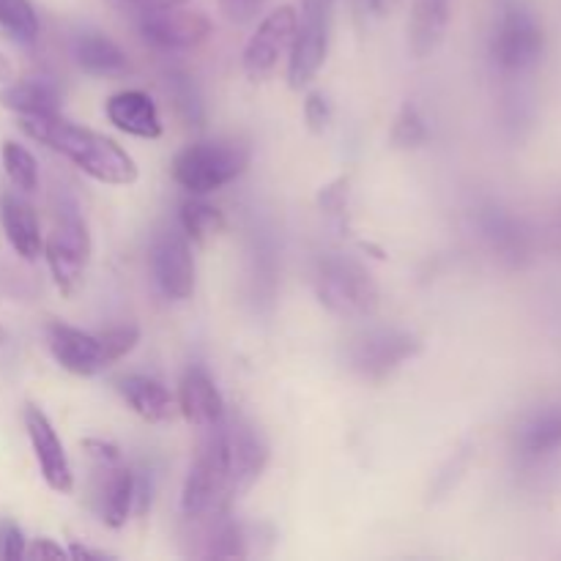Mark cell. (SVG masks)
Returning a JSON list of instances; mask_svg holds the SVG:
<instances>
[{
	"label": "cell",
	"instance_id": "obj_1",
	"mask_svg": "<svg viewBox=\"0 0 561 561\" xmlns=\"http://www.w3.org/2000/svg\"><path fill=\"white\" fill-rule=\"evenodd\" d=\"M22 131L31 140L42 142L49 151L69 159L75 168L91 175L99 184L129 186L137 181V162L110 137L77 126L58 115H25L20 121Z\"/></svg>",
	"mask_w": 561,
	"mask_h": 561
},
{
	"label": "cell",
	"instance_id": "obj_2",
	"mask_svg": "<svg viewBox=\"0 0 561 561\" xmlns=\"http://www.w3.org/2000/svg\"><path fill=\"white\" fill-rule=\"evenodd\" d=\"M233 502L236 491L230 485L228 466H225L214 433L206 431L195 463L184 480V491H181V518L190 524H203V520L228 515Z\"/></svg>",
	"mask_w": 561,
	"mask_h": 561
},
{
	"label": "cell",
	"instance_id": "obj_3",
	"mask_svg": "<svg viewBox=\"0 0 561 561\" xmlns=\"http://www.w3.org/2000/svg\"><path fill=\"white\" fill-rule=\"evenodd\" d=\"M316 296L332 316L367 318L378 310L376 279L354 257L323 255L316 266Z\"/></svg>",
	"mask_w": 561,
	"mask_h": 561
},
{
	"label": "cell",
	"instance_id": "obj_4",
	"mask_svg": "<svg viewBox=\"0 0 561 561\" xmlns=\"http://www.w3.org/2000/svg\"><path fill=\"white\" fill-rule=\"evenodd\" d=\"M250 159V148L241 142H192L173 159V179L192 195H211L241 179Z\"/></svg>",
	"mask_w": 561,
	"mask_h": 561
},
{
	"label": "cell",
	"instance_id": "obj_5",
	"mask_svg": "<svg viewBox=\"0 0 561 561\" xmlns=\"http://www.w3.org/2000/svg\"><path fill=\"white\" fill-rule=\"evenodd\" d=\"M214 433L219 444V453H222L225 466H228L230 485H233L236 499L244 496L257 480H261L263 469L268 463V444L263 438V433L257 431L255 422L247 420L239 411H225L222 420L214 427H208Z\"/></svg>",
	"mask_w": 561,
	"mask_h": 561
},
{
	"label": "cell",
	"instance_id": "obj_6",
	"mask_svg": "<svg viewBox=\"0 0 561 561\" xmlns=\"http://www.w3.org/2000/svg\"><path fill=\"white\" fill-rule=\"evenodd\" d=\"M44 255H47L49 272H53L60 294H75L85 279L88 263H91V233H88V222L77 203H60L55 230L44 247Z\"/></svg>",
	"mask_w": 561,
	"mask_h": 561
},
{
	"label": "cell",
	"instance_id": "obj_7",
	"mask_svg": "<svg viewBox=\"0 0 561 561\" xmlns=\"http://www.w3.org/2000/svg\"><path fill=\"white\" fill-rule=\"evenodd\" d=\"M546 53V31L524 3H510L502 11L491 42V58L504 75H526Z\"/></svg>",
	"mask_w": 561,
	"mask_h": 561
},
{
	"label": "cell",
	"instance_id": "obj_8",
	"mask_svg": "<svg viewBox=\"0 0 561 561\" xmlns=\"http://www.w3.org/2000/svg\"><path fill=\"white\" fill-rule=\"evenodd\" d=\"M422 351V343L403 329H370L351 340L348 367L365 381H383L400 365L414 359Z\"/></svg>",
	"mask_w": 561,
	"mask_h": 561
},
{
	"label": "cell",
	"instance_id": "obj_9",
	"mask_svg": "<svg viewBox=\"0 0 561 561\" xmlns=\"http://www.w3.org/2000/svg\"><path fill=\"white\" fill-rule=\"evenodd\" d=\"M477 230L493 255L510 268L529 266L535 257V233L529 225L499 203H482L477 208Z\"/></svg>",
	"mask_w": 561,
	"mask_h": 561
},
{
	"label": "cell",
	"instance_id": "obj_10",
	"mask_svg": "<svg viewBox=\"0 0 561 561\" xmlns=\"http://www.w3.org/2000/svg\"><path fill=\"white\" fill-rule=\"evenodd\" d=\"M296 22H299V14H296L294 5H279L272 14L263 16L257 31L247 42L244 55H241L244 75L250 80L261 82L274 75L279 60L290 53V44H294L296 36Z\"/></svg>",
	"mask_w": 561,
	"mask_h": 561
},
{
	"label": "cell",
	"instance_id": "obj_11",
	"mask_svg": "<svg viewBox=\"0 0 561 561\" xmlns=\"http://www.w3.org/2000/svg\"><path fill=\"white\" fill-rule=\"evenodd\" d=\"M151 274L162 296L173 301L190 299L195 290V257L181 228H164L151 241Z\"/></svg>",
	"mask_w": 561,
	"mask_h": 561
},
{
	"label": "cell",
	"instance_id": "obj_12",
	"mask_svg": "<svg viewBox=\"0 0 561 561\" xmlns=\"http://www.w3.org/2000/svg\"><path fill=\"white\" fill-rule=\"evenodd\" d=\"M140 33L151 47L164 53H184L195 49L197 44L211 36V20L201 11H186L181 5L170 9H153L140 14Z\"/></svg>",
	"mask_w": 561,
	"mask_h": 561
},
{
	"label": "cell",
	"instance_id": "obj_13",
	"mask_svg": "<svg viewBox=\"0 0 561 561\" xmlns=\"http://www.w3.org/2000/svg\"><path fill=\"white\" fill-rule=\"evenodd\" d=\"M25 431L27 438H31L33 455H36L44 482L55 493H71V488H75V471H71L69 455H66L53 422L36 405H27L25 409Z\"/></svg>",
	"mask_w": 561,
	"mask_h": 561
},
{
	"label": "cell",
	"instance_id": "obj_14",
	"mask_svg": "<svg viewBox=\"0 0 561 561\" xmlns=\"http://www.w3.org/2000/svg\"><path fill=\"white\" fill-rule=\"evenodd\" d=\"M47 343L55 362L75 376H96L110 367L99 334H88L69 323L53 321L47 327Z\"/></svg>",
	"mask_w": 561,
	"mask_h": 561
},
{
	"label": "cell",
	"instance_id": "obj_15",
	"mask_svg": "<svg viewBox=\"0 0 561 561\" xmlns=\"http://www.w3.org/2000/svg\"><path fill=\"white\" fill-rule=\"evenodd\" d=\"M96 507L110 529H121L137 513V474L126 466H96Z\"/></svg>",
	"mask_w": 561,
	"mask_h": 561
},
{
	"label": "cell",
	"instance_id": "obj_16",
	"mask_svg": "<svg viewBox=\"0 0 561 561\" xmlns=\"http://www.w3.org/2000/svg\"><path fill=\"white\" fill-rule=\"evenodd\" d=\"M110 124L140 140H157L162 137V118L146 91H118L104 104Z\"/></svg>",
	"mask_w": 561,
	"mask_h": 561
},
{
	"label": "cell",
	"instance_id": "obj_17",
	"mask_svg": "<svg viewBox=\"0 0 561 561\" xmlns=\"http://www.w3.org/2000/svg\"><path fill=\"white\" fill-rule=\"evenodd\" d=\"M179 409L190 425L208 431L225 416V400L206 370L192 367L184 373L179 383Z\"/></svg>",
	"mask_w": 561,
	"mask_h": 561
},
{
	"label": "cell",
	"instance_id": "obj_18",
	"mask_svg": "<svg viewBox=\"0 0 561 561\" xmlns=\"http://www.w3.org/2000/svg\"><path fill=\"white\" fill-rule=\"evenodd\" d=\"M0 219H3V230L16 255L22 261H36L44 250V239L31 203L16 192H5L0 201Z\"/></svg>",
	"mask_w": 561,
	"mask_h": 561
},
{
	"label": "cell",
	"instance_id": "obj_19",
	"mask_svg": "<svg viewBox=\"0 0 561 561\" xmlns=\"http://www.w3.org/2000/svg\"><path fill=\"white\" fill-rule=\"evenodd\" d=\"M453 16V0H414L409 20V44L416 58H427L444 42Z\"/></svg>",
	"mask_w": 561,
	"mask_h": 561
},
{
	"label": "cell",
	"instance_id": "obj_20",
	"mask_svg": "<svg viewBox=\"0 0 561 561\" xmlns=\"http://www.w3.org/2000/svg\"><path fill=\"white\" fill-rule=\"evenodd\" d=\"M75 60L91 77H124L131 69L124 49L96 31H85L75 38Z\"/></svg>",
	"mask_w": 561,
	"mask_h": 561
},
{
	"label": "cell",
	"instance_id": "obj_21",
	"mask_svg": "<svg viewBox=\"0 0 561 561\" xmlns=\"http://www.w3.org/2000/svg\"><path fill=\"white\" fill-rule=\"evenodd\" d=\"M0 104L14 110L20 118H25V115H58L64 93L47 77H31V80L9 82L0 91Z\"/></svg>",
	"mask_w": 561,
	"mask_h": 561
},
{
	"label": "cell",
	"instance_id": "obj_22",
	"mask_svg": "<svg viewBox=\"0 0 561 561\" xmlns=\"http://www.w3.org/2000/svg\"><path fill=\"white\" fill-rule=\"evenodd\" d=\"M118 392L129 403V409L146 422H168L173 414V394L159 378L135 373V376L121 378Z\"/></svg>",
	"mask_w": 561,
	"mask_h": 561
},
{
	"label": "cell",
	"instance_id": "obj_23",
	"mask_svg": "<svg viewBox=\"0 0 561 561\" xmlns=\"http://www.w3.org/2000/svg\"><path fill=\"white\" fill-rule=\"evenodd\" d=\"M515 449L524 460L537 463V460L551 458L561 449V409H546L531 414L515 436Z\"/></svg>",
	"mask_w": 561,
	"mask_h": 561
},
{
	"label": "cell",
	"instance_id": "obj_24",
	"mask_svg": "<svg viewBox=\"0 0 561 561\" xmlns=\"http://www.w3.org/2000/svg\"><path fill=\"white\" fill-rule=\"evenodd\" d=\"M179 228L184 230L186 239L203 244V241H208L211 236L222 233L225 217L217 206H211L208 201H203V195H192L190 201L181 203Z\"/></svg>",
	"mask_w": 561,
	"mask_h": 561
},
{
	"label": "cell",
	"instance_id": "obj_25",
	"mask_svg": "<svg viewBox=\"0 0 561 561\" xmlns=\"http://www.w3.org/2000/svg\"><path fill=\"white\" fill-rule=\"evenodd\" d=\"M168 93L173 99V107L190 126H203L206 121V104H203L201 88L195 85L190 75L184 71H170L168 75Z\"/></svg>",
	"mask_w": 561,
	"mask_h": 561
},
{
	"label": "cell",
	"instance_id": "obj_26",
	"mask_svg": "<svg viewBox=\"0 0 561 561\" xmlns=\"http://www.w3.org/2000/svg\"><path fill=\"white\" fill-rule=\"evenodd\" d=\"M0 27L20 44L36 42L38 14L31 0H0Z\"/></svg>",
	"mask_w": 561,
	"mask_h": 561
},
{
	"label": "cell",
	"instance_id": "obj_27",
	"mask_svg": "<svg viewBox=\"0 0 561 561\" xmlns=\"http://www.w3.org/2000/svg\"><path fill=\"white\" fill-rule=\"evenodd\" d=\"M3 168L16 192H36L38 190V164L33 153L20 142H3Z\"/></svg>",
	"mask_w": 561,
	"mask_h": 561
},
{
	"label": "cell",
	"instance_id": "obj_28",
	"mask_svg": "<svg viewBox=\"0 0 561 561\" xmlns=\"http://www.w3.org/2000/svg\"><path fill=\"white\" fill-rule=\"evenodd\" d=\"M427 140H431L427 121L422 118V113L416 104L405 102L392 124V142L398 148H420V146H425Z\"/></svg>",
	"mask_w": 561,
	"mask_h": 561
},
{
	"label": "cell",
	"instance_id": "obj_29",
	"mask_svg": "<svg viewBox=\"0 0 561 561\" xmlns=\"http://www.w3.org/2000/svg\"><path fill=\"white\" fill-rule=\"evenodd\" d=\"M102 340L104 356H107L110 365H115L118 359H124L126 354L135 351V345L140 343V329L135 323H121V327H110L107 332L99 334Z\"/></svg>",
	"mask_w": 561,
	"mask_h": 561
},
{
	"label": "cell",
	"instance_id": "obj_30",
	"mask_svg": "<svg viewBox=\"0 0 561 561\" xmlns=\"http://www.w3.org/2000/svg\"><path fill=\"white\" fill-rule=\"evenodd\" d=\"M318 206L334 225L345 228L348 222V179H334L332 184L323 186L318 195Z\"/></svg>",
	"mask_w": 561,
	"mask_h": 561
},
{
	"label": "cell",
	"instance_id": "obj_31",
	"mask_svg": "<svg viewBox=\"0 0 561 561\" xmlns=\"http://www.w3.org/2000/svg\"><path fill=\"white\" fill-rule=\"evenodd\" d=\"M305 121L316 135L329 129V124H332V107H329L323 93H310V96L305 99Z\"/></svg>",
	"mask_w": 561,
	"mask_h": 561
},
{
	"label": "cell",
	"instance_id": "obj_32",
	"mask_svg": "<svg viewBox=\"0 0 561 561\" xmlns=\"http://www.w3.org/2000/svg\"><path fill=\"white\" fill-rule=\"evenodd\" d=\"M25 535L16 524L11 520H3L0 524V559L5 561H16V559H25Z\"/></svg>",
	"mask_w": 561,
	"mask_h": 561
},
{
	"label": "cell",
	"instance_id": "obj_33",
	"mask_svg": "<svg viewBox=\"0 0 561 561\" xmlns=\"http://www.w3.org/2000/svg\"><path fill=\"white\" fill-rule=\"evenodd\" d=\"M263 3H266V0H219V9H222L225 20L228 22L247 25V22H252L257 14H261Z\"/></svg>",
	"mask_w": 561,
	"mask_h": 561
},
{
	"label": "cell",
	"instance_id": "obj_34",
	"mask_svg": "<svg viewBox=\"0 0 561 561\" xmlns=\"http://www.w3.org/2000/svg\"><path fill=\"white\" fill-rule=\"evenodd\" d=\"M82 449H85L88 458H91L96 466L121 463L118 444L104 442V438H85V442H82Z\"/></svg>",
	"mask_w": 561,
	"mask_h": 561
},
{
	"label": "cell",
	"instance_id": "obj_35",
	"mask_svg": "<svg viewBox=\"0 0 561 561\" xmlns=\"http://www.w3.org/2000/svg\"><path fill=\"white\" fill-rule=\"evenodd\" d=\"M354 3L362 14L373 16V20H387L403 5V0H354Z\"/></svg>",
	"mask_w": 561,
	"mask_h": 561
},
{
	"label": "cell",
	"instance_id": "obj_36",
	"mask_svg": "<svg viewBox=\"0 0 561 561\" xmlns=\"http://www.w3.org/2000/svg\"><path fill=\"white\" fill-rule=\"evenodd\" d=\"M25 557L27 559H69V551H66V548H60L58 542H53V540H33V546H27L25 548Z\"/></svg>",
	"mask_w": 561,
	"mask_h": 561
},
{
	"label": "cell",
	"instance_id": "obj_37",
	"mask_svg": "<svg viewBox=\"0 0 561 561\" xmlns=\"http://www.w3.org/2000/svg\"><path fill=\"white\" fill-rule=\"evenodd\" d=\"M115 3L124 5V9H129V11H137V14H142V11L170 9V5H181V3H186V0H115Z\"/></svg>",
	"mask_w": 561,
	"mask_h": 561
},
{
	"label": "cell",
	"instance_id": "obj_38",
	"mask_svg": "<svg viewBox=\"0 0 561 561\" xmlns=\"http://www.w3.org/2000/svg\"><path fill=\"white\" fill-rule=\"evenodd\" d=\"M69 559H77V561H107V559H113V553L93 551V548L80 546V542H71Z\"/></svg>",
	"mask_w": 561,
	"mask_h": 561
},
{
	"label": "cell",
	"instance_id": "obj_39",
	"mask_svg": "<svg viewBox=\"0 0 561 561\" xmlns=\"http://www.w3.org/2000/svg\"><path fill=\"white\" fill-rule=\"evenodd\" d=\"M11 80H14V66H11L9 58L0 53V82H11Z\"/></svg>",
	"mask_w": 561,
	"mask_h": 561
},
{
	"label": "cell",
	"instance_id": "obj_40",
	"mask_svg": "<svg viewBox=\"0 0 561 561\" xmlns=\"http://www.w3.org/2000/svg\"><path fill=\"white\" fill-rule=\"evenodd\" d=\"M557 230L561 233V208H559V214H557Z\"/></svg>",
	"mask_w": 561,
	"mask_h": 561
}]
</instances>
